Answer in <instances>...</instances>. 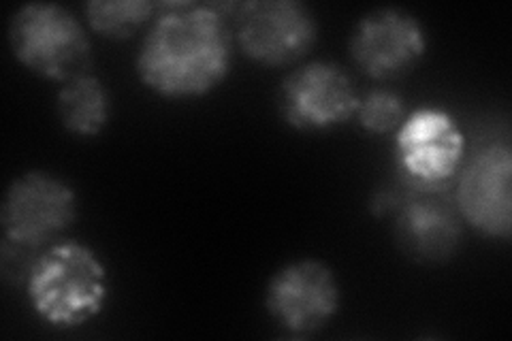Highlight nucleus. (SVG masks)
<instances>
[{"label":"nucleus","mask_w":512,"mask_h":341,"mask_svg":"<svg viewBox=\"0 0 512 341\" xmlns=\"http://www.w3.org/2000/svg\"><path fill=\"white\" fill-rule=\"evenodd\" d=\"M239 3H160L135 58L141 84L169 101L214 92L233 67V26Z\"/></svg>","instance_id":"nucleus-1"},{"label":"nucleus","mask_w":512,"mask_h":341,"mask_svg":"<svg viewBox=\"0 0 512 341\" xmlns=\"http://www.w3.org/2000/svg\"><path fill=\"white\" fill-rule=\"evenodd\" d=\"M26 297L39 320L75 329L99 316L109 299L103 258L82 241L62 239L39 252L24 278Z\"/></svg>","instance_id":"nucleus-2"},{"label":"nucleus","mask_w":512,"mask_h":341,"mask_svg":"<svg viewBox=\"0 0 512 341\" xmlns=\"http://www.w3.org/2000/svg\"><path fill=\"white\" fill-rule=\"evenodd\" d=\"M11 52L39 77L69 81L88 73L92 43L86 26L58 3H26L9 22Z\"/></svg>","instance_id":"nucleus-3"},{"label":"nucleus","mask_w":512,"mask_h":341,"mask_svg":"<svg viewBox=\"0 0 512 341\" xmlns=\"http://www.w3.org/2000/svg\"><path fill=\"white\" fill-rule=\"evenodd\" d=\"M77 220V192L62 177L32 169L15 177L0 203V226L9 246L41 252Z\"/></svg>","instance_id":"nucleus-4"},{"label":"nucleus","mask_w":512,"mask_h":341,"mask_svg":"<svg viewBox=\"0 0 512 341\" xmlns=\"http://www.w3.org/2000/svg\"><path fill=\"white\" fill-rule=\"evenodd\" d=\"M233 37L246 58L263 67H286L306 56L318 39V22L299 0L239 3Z\"/></svg>","instance_id":"nucleus-5"},{"label":"nucleus","mask_w":512,"mask_h":341,"mask_svg":"<svg viewBox=\"0 0 512 341\" xmlns=\"http://www.w3.org/2000/svg\"><path fill=\"white\" fill-rule=\"evenodd\" d=\"M395 158L404 182L419 188H444L463 165L466 137L446 109L419 107L395 131Z\"/></svg>","instance_id":"nucleus-6"},{"label":"nucleus","mask_w":512,"mask_h":341,"mask_svg":"<svg viewBox=\"0 0 512 341\" xmlns=\"http://www.w3.org/2000/svg\"><path fill=\"white\" fill-rule=\"evenodd\" d=\"M340 282L329 265L301 258L278 269L265 290V310L280 329L293 335H312L338 316Z\"/></svg>","instance_id":"nucleus-7"},{"label":"nucleus","mask_w":512,"mask_h":341,"mask_svg":"<svg viewBox=\"0 0 512 341\" xmlns=\"http://www.w3.org/2000/svg\"><path fill=\"white\" fill-rule=\"evenodd\" d=\"M359 96L350 75L335 62L312 60L286 75L280 113L301 133H327L355 118Z\"/></svg>","instance_id":"nucleus-8"},{"label":"nucleus","mask_w":512,"mask_h":341,"mask_svg":"<svg viewBox=\"0 0 512 341\" xmlns=\"http://www.w3.org/2000/svg\"><path fill=\"white\" fill-rule=\"evenodd\" d=\"M408 192H391L397 246L419 263H444L455 256L463 226L457 205L444 188H419L404 182Z\"/></svg>","instance_id":"nucleus-9"},{"label":"nucleus","mask_w":512,"mask_h":341,"mask_svg":"<svg viewBox=\"0 0 512 341\" xmlns=\"http://www.w3.org/2000/svg\"><path fill=\"white\" fill-rule=\"evenodd\" d=\"M459 216L491 239L512 235V150L489 143L461 167L455 190Z\"/></svg>","instance_id":"nucleus-10"},{"label":"nucleus","mask_w":512,"mask_h":341,"mask_svg":"<svg viewBox=\"0 0 512 341\" xmlns=\"http://www.w3.org/2000/svg\"><path fill=\"white\" fill-rule=\"evenodd\" d=\"M427 54V32L406 9L380 7L365 13L350 37V56L372 79H395Z\"/></svg>","instance_id":"nucleus-11"},{"label":"nucleus","mask_w":512,"mask_h":341,"mask_svg":"<svg viewBox=\"0 0 512 341\" xmlns=\"http://www.w3.org/2000/svg\"><path fill=\"white\" fill-rule=\"evenodd\" d=\"M56 113L67 133L77 137H96L109 124L111 94L99 77L82 73L60 86Z\"/></svg>","instance_id":"nucleus-12"},{"label":"nucleus","mask_w":512,"mask_h":341,"mask_svg":"<svg viewBox=\"0 0 512 341\" xmlns=\"http://www.w3.org/2000/svg\"><path fill=\"white\" fill-rule=\"evenodd\" d=\"M158 5L150 0H90L84 7L86 22L96 35L114 41L131 39L156 18Z\"/></svg>","instance_id":"nucleus-13"},{"label":"nucleus","mask_w":512,"mask_h":341,"mask_svg":"<svg viewBox=\"0 0 512 341\" xmlns=\"http://www.w3.org/2000/svg\"><path fill=\"white\" fill-rule=\"evenodd\" d=\"M406 116L408 111L402 96L387 88L367 92L363 99H359L355 113V118L363 126V131L372 135L395 133Z\"/></svg>","instance_id":"nucleus-14"}]
</instances>
